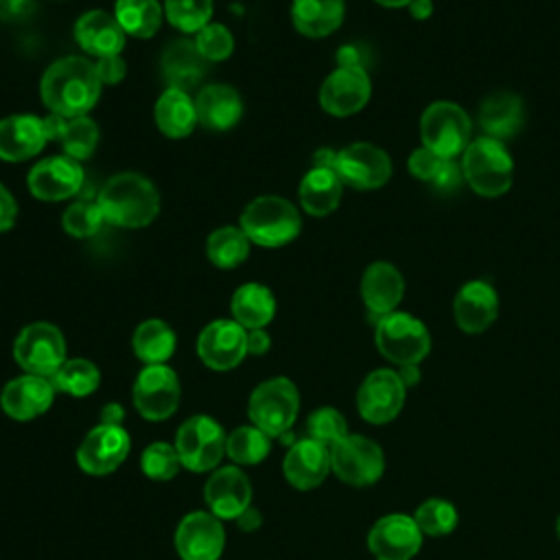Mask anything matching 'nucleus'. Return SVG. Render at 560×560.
Here are the masks:
<instances>
[{
  "label": "nucleus",
  "instance_id": "obj_1",
  "mask_svg": "<svg viewBox=\"0 0 560 560\" xmlns=\"http://www.w3.org/2000/svg\"><path fill=\"white\" fill-rule=\"evenodd\" d=\"M101 79L92 61L79 55L52 61L42 74L39 96L50 114L63 118L85 116L101 96Z\"/></svg>",
  "mask_w": 560,
  "mask_h": 560
},
{
  "label": "nucleus",
  "instance_id": "obj_2",
  "mask_svg": "<svg viewBox=\"0 0 560 560\" xmlns=\"http://www.w3.org/2000/svg\"><path fill=\"white\" fill-rule=\"evenodd\" d=\"M103 219L120 228H144L160 212V195L140 173H120L107 179L96 199Z\"/></svg>",
  "mask_w": 560,
  "mask_h": 560
},
{
  "label": "nucleus",
  "instance_id": "obj_3",
  "mask_svg": "<svg viewBox=\"0 0 560 560\" xmlns=\"http://www.w3.org/2000/svg\"><path fill=\"white\" fill-rule=\"evenodd\" d=\"M464 182L481 197H501L510 190L514 162L501 140L479 136L462 153Z\"/></svg>",
  "mask_w": 560,
  "mask_h": 560
},
{
  "label": "nucleus",
  "instance_id": "obj_4",
  "mask_svg": "<svg viewBox=\"0 0 560 560\" xmlns=\"http://www.w3.org/2000/svg\"><path fill=\"white\" fill-rule=\"evenodd\" d=\"M241 230L249 243L260 247H280L300 234L302 219L291 201L276 195H262L245 206L241 214Z\"/></svg>",
  "mask_w": 560,
  "mask_h": 560
},
{
  "label": "nucleus",
  "instance_id": "obj_5",
  "mask_svg": "<svg viewBox=\"0 0 560 560\" xmlns=\"http://www.w3.org/2000/svg\"><path fill=\"white\" fill-rule=\"evenodd\" d=\"M374 341L378 352L400 365H418L431 350V337L427 326L409 313H387L376 319Z\"/></svg>",
  "mask_w": 560,
  "mask_h": 560
},
{
  "label": "nucleus",
  "instance_id": "obj_6",
  "mask_svg": "<svg viewBox=\"0 0 560 560\" xmlns=\"http://www.w3.org/2000/svg\"><path fill=\"white\" fill-rule=\"evenodd\" d=\"M300 411V394L293 381L284 376H276L262 381L252 394L247 402V416L254 427L265 431L269 438H278L287 433Z\"/></svg>",
  "mask_w": 560,
  "mask_h": 560
},
{
  "label": "nucleus",
  "instance_id": "obj_7",
  "mask_svg": "<svg viewBox=\"0 0 560 560\" xmlns=\"http://www.w3.org/2000/svg\"><path fill=\"white\" fill-rule=\"evenodd\" d=\"M470 129L472 125L466 109L451 101H435L420 116L422 147L448 160L462 155L470 144Z\"/></svg>",
  "mask_w": 560,
  "mask_h": 560
},
{
  "label": "nucleus",
  "instance_id": "obj_8",
  "mask_svg": "<svg viewBox=\"0 0 560 560\" xmlns=\"http://www.w3.org/2000/svg\"><path fill=\"white\" fill-rule=\"evenodd\" d=\"M225 431L223 427L206 413L190 416L184 420L175 433V451L184 468L192 472L214 470L225 453Z\"/></svg>",
  "mask_w": 560,
  "mask_h": 560
},
{
  "label": "nucleus",
  "instance_id": "obj_9",
  "mask_svg": "<svg viewBox=\"0 0 560 560\" xmlns=\"http://www.w3.org/2000/svg\"><path fill=\"white\" fill-rule=\"evenodd\" d=\"M13 359L24 374L50 378L66 361V339L55 324H28L13 341Z\"/></svg>",
  "mask_w": 560,
  "mask_h": 560
},
{
  "label": "nucleus",
  "instance_id": "obj_10",
  "mask_svg": "<svg viewBox=\"0 0 560 560\" xmlns=\"http://www.w3.org/2000/svg\"><path fill=\"white\" fill-rule=\"evenodd\" d=\"M133 405L136 411L149 420L160 422L177 411L182 387L177 374L166 365H144L133 381Z\"/></svg>",
  "mask_w": 560,
  "mask_h": 560
},
{
  "label": "nucleus",
  "instance_id": "obj_11",
  "mask_svg": "<svg viewBox=\"0 0 560 560\" xmlns=\"http://www.w3.org/2000/svg\"><path fill=\"white\" fill-rule=\"evenodd\" d=\"M332 171L350 188L376 190L389 182L392 160L372 142H352L337 151Z\"/></svg>",
  "mask_w": 560,
  "mask_h": 560
},
{
  "label": "nucleus",
  "instance_id": "obj_12",
  "mask_svg": "<svg viewBox=\"0 0 560 560\" xmlns=\"http://www.w3.org/2000/svg\"><path fill=\"white\" fill-rule=\"evenodd\" d=\"M330 470L350 486H370L385 470L381 446L365 435H346L330 448Z\"/></svg>",
  "mask_w": 560,
  "mask_h": 560
},
{
  "label": "nucleus",
  "instance_id": "obj_13",
  "mask_svg": "<svg viewBox=\"0 0 560 560\" xmlns=\"http://www.w3.org/2000/svg\"><path fill=\"white\" fill-rule=\"evenodd\" d=\"M131 438L122 424H98L88 431L77 448V464L85 475L105 477L129 455Z\"/></svg>",
  "mask_w": 560,
  "mask_h": 560
},
{
  "label": "nucleus",
  "instance_id": "obj_14",
  "mask_svg": "<svg viewBox=\"0 0 560 560\" xmlns=\"http://www.w3.org/2000/svg\"><path fill=\"white\" fill-rule=\"evenodd\" d=\"M407 387L396 370L370 372L357 392V409L363 420L372 424H385L394 420L405 405Z\"/></svg>",
  "mask_w": 560,
  "mask_h": 560
},
{
  "label": "nucleus",
  "instance_id": "obj_15",
  "mask_svg": "<svg viewBox=\"0 0 560 560\" xmlns=\"http://www.w3.org/2000/svg\"><path fill=\"white\" fill-rule=\"evenodd\" d=\"M372 83L361 66H339L319 88V105L326 114L346 118L363 109L370 101Z\"/></svg>",
  "mask_w": 560,
  "mask_h": 560
},
{
  "label": "nucleus",
  "instance_id": "obj_16",
  "mask_svg": "<svg viewBox=\"0 0 560 560\" xmlns=\"http://www.w3.org/2000/svg\"><path fill=\"white\" fill-rule=\"evenodd\" d=\"M197 354L210 370L228 372L247 354V330L234 319H214L199 332Z\"/></svg>",
  "mask_w": 560,
  "mask_h": 560
},
{
  "label": "nucleus",
  "instance_id": "obj_17",
  "mask_svg": "<svg viewBox=\"0 0 560 560\" xmlns=\"http://www.w3.org/2000/svg\"><path fill=\"white\" fill-rule=\"evenodd\" d=\"M225 547V529L212 512H190L175 529V549L182 560H219Z\"/></svg>",
  "mask_w": 560,
  "mask_h": 560
},
{
  "label": "nucleus",
  "instance_id": "obj_18",
  "mask_svg": "<svg viewBox=\"0 0 560 560\" xmlns=\"http://www.w3.org/2000/svg\"><path fill=\"white\" fill-rule=\"evenodd\" d=\"M420 547L422 532L407 514H387L368 534V549L376 560H411Z\"/></svg>",
  "mask_w": 560,
  "mask_h": 560
},
{
  "label": "nucleus",
  "instance_id": "obj_19",
  "mask_svg": "<svg viewBox=\"0 0 560 560\" xmlns=\"http://www.w3.org/2000/svg\"><path fill=\"white\" fill-rule=\"evenodd\" d=\"M28 190L42 201L70 199L83 186V168L68 155H52L37 162L26 177Z\"/></svg>",
  "mask_w": 560,
  "mask_h": 560
},
{
  "label": "nucleus",
  "instance_id": "obj_20",
  "mask_svg": "<svg viewBox=\"0 0 560 560\" xmlns=\"http://www.w3.org/2000/svg\"><path fill=\"white\" fill-rule=\"evenodd\" d=\"M203 499L217 518H238L252 505V483L238 466H223L208 477Z\"/></svg>",
  "mask_w": 560,
  "mask_h": 560
},
{
  "label": "nucleus",
  "instance_id": "obj_21",
  "mask_svg": "<svg viewBox=\"0 0 560 560\" xmlns=\"http://www.w3.org/2000/svg\"><path fill=\"white\" fill-rule=\"evenodd\" d=\"M55 394L57 392L50 378L37 374H22L18 378H11L2 387L0 407L9 418L26 422L48 411L55 400Z\"/></svg>",
  "mask_w": 560,
  "mask_h": 560
},
{
  "label": "nucleus",
  "instance_id": "obj_22",
  "mask_svg": "<svg viewBox=\"0 0 560 560\" xmlns=\"http://www.w3.org/2000/svg\"><path fill=\"white\" fill-rule=\"evenodd\" d=\"M499 313V295L486 280H468L462 284L453 300L455 324L468 332L477 335L492 326Z\"/></svg>",
  "mask_w": 560,
  "mask_h": 560
},
{
  "label": "nucleus",
  "instance_id": "obj_23",
  "mask_svg": "<svg viewBox=\"0 0 560 560\" xmlns=\"http://www.w3.org/2000/svg\"><path fill=\"white\" fill-rule=\"evenodd\" d=\"M282 472L295 490H313L330 472V451L311 438L295 440L282 459Z\"/></svg>",
  "mask_w": 560,
  "mask_h": 560
},
{
  "label": "nucleus",
  "instance_id": "obj_24",
  "mask_svg": "<svg viewBox=\"0 0 560 560\" xmlns=\"http://www.w3.org/2000/svg\"><path fill=\"white\" fill-rule=\"evenodd\" d=\"M405 295V278L392 262H372L361 276V298L365 308L378 319L394 313Z\"/></svg>",
  "mask_w": 560,
  "mask_h": 560
},
{
  "label": "nucleus",
  "instance_id": "obj_25",
  "mask_svg": "<svg viewBox=\"0 0 560 560\" xmlns=\"http://www.w3.org/2000/svg\"><path fill=\"white\" fill-rule=\"evenodd\" d=\"M44 122L31 114H15L0 120V160L24 162L46 144Z\"/></svg>",
  "mask_w": 560,
  "mask_h": 560
},
{
  "label": "nucleus",
  "instance_id": "obj_26",
  "mask_svg": "<svg viewBox=\"0 0 560 560\" xmlns=\"http://www.w3.org/2000/svg\"><path fill=\"white\" fill-rule=\"evenodd\" d=\"M74 39L88 55H94L98 59L120 55L125 46V31L112 13L94 9L77 20Z\"/></svg>",
  "mask_w": 560,
  "mask_h": 560
},
{
  "label": "nucleus",
  "instance_id": "obj_27",
  "mask_svg": "<svg viewBox=\"0 0 560 560\" xmlns=\"http://www.w3.org/2000/svg\"><path fill=\"white\" fill-rule=\"evenodd\" d=\"M523 122L525 105L514 92H494L486 96L479 107V127L488 138L505 142L521 131Z\"/></svg>",
  "mask_w": 560,
  "mask_h": 560
},
{
  "label": "nucleus",
  "instance_id": "obj_28",
  "mask_svg": "<svg viewBox=\"0 0 560 560\" xmlns=\"http://www.w3.org/2000/svg\"><path fill=\"white\" fill-rule=\"evenodd\" d=\"M197 120L210 131H225L234 127L243 114L238 92L225 83H210L199 90L195 98Z\"/></svg>",
  "mask_w": 560,
  "mask_h": 560
},
{
  "label": "nucleus",
  "instance_id": "obj_29",
  "mask_svg": "<svg viewBox=\"0 0 560 560\" xmlns=\"http://www.w3.org/2000/svg\"><path fill=\"white\" fill-rule=\"evenodd\" d=\"M346 13L343 0H293V26L306 37H326L335 33Z\"/></svg>",
  "mask_w": 560,
  "mask_h": 560
},
{
  "label": "nucleus",
  "instance_id": "obj_30",
  "mask_svg": "<svg viewBox=\"0 0 560 560\" xmlns=\"http://www.w3.org/2000/svg\"><path fill=\"white\" fill-rule=\"evenodd\" d=\"M343 184L332 168L313 166L300 182V203L313 217L330 214L341 201Z\"/></svg>",
  "mask_w": 560,
  "mask_h": 560
},
{
  "label": "nucleus",
  "instance_id": "obj_31",
  "mask_svg": "<svg viewBox=\"0 0 560 560\" xmlns=\"http://www.w3.org/2000/svg\"><path fill=\"white\" fill-rule=\"evenodd\" d=\"M232 319L238 322L245 330L265 328L276 313V298L273 293L258 282L241 284L230 302Z\"/></svg>",
  "mask_w": 560,
  "mask_h": 560
},
{
  "label": "nucleus",
  "instance_id": "obj_32",
  "mask_svg": "<svg viewBox=\"0 0 560 560\" xmlns=\"http://www.w3.org/2000/svg\"><path fill=\"white\" fill-rule=\"evenodd\" d=\"M158 129L168 138H186L192 133L197 120L195 101L179 88H166L155 103Z\"/></svg>",
  "mask_w": 560,
  "mask_h": 560
},
{
  "label": "nucleus",
  "instance_id": "obj_33",
  "mask_svg": "<svg viewBox=\"0 0 560 560\" xmlns=\"http://www.w3.org/2000/svg\"><path fill=\"white\" fill-rule=\"evenodd\" d=\"M131 348L144 365H160L175 352V332L162 319H144L131 337Z\"/></svg>",
  "mask_w": 560,
  "mask_h": 560
},
{
  "label": "nucleus",
  "instance_id": "obj_34",
  "mask_svg": "<svg viewBox=\"0 0 560 560\" xmlns=\"http://www.w3.org/2000/svg\"><path fill=\"white\" fill-rule=\"evenodd\" d=\"M203 57L190 42H173L162 55V72L168 79V88L186 90L203 74Z\"/></svg>",
  "mask_w": 560,
  "mask_h": 560
},
{
  "label": "nucleus",
  "instance_id": "obj_35",
  "mask_svg": "<svg viewBox=\"0 0 560 560\" xmlns=\"http://www.w3.org/2000/svg\"><path fill=\"white\" fill-rule=\"evenodd\" d=\"M164 9L158 0H116L114 18L118 20L125 35L131 37H151L162 24Z\"/></svg>",
  "mask_w": 560,
  "mask_h": 560
},
{
  "label": "nucleus",
  "instance_id": "obj_36",
  "mask_svg": "<svg viewBox=\"0 0 560 560\" xmlns=\"http://www.w3.org/2000/svg\"><path fill=\"white\" fill-rule=\"evenodd\" d=\"M206 254L214 267L234 269L247 258L249 238L245 236V232L241 228L223 225L208 236Z\"/></svg>",
  "mask_w": 560,
  "mask_h": 560
},
{
  "label": "nucleus",
  "instance_id": "obj_37",
  "mask_svg": "<svg viewBox=\"0 0 560 560\" xmlns=\"http://www.w3.org/2000/svg\"><path fill=\"white\" fill-rule=\"evenodd\" d=\"M55 392H63L68 396H90L101 385L98 368L88 359H66L63 365L50 376Z\"/></svg>",
  "mask_w": 560,
  "mask_h": 560
},
{
  "label": "nucleus",
  "instance_id": "obj_38",
  "mask_svg": "<svg viewBox=\"0 0 560 560\" xmlns=\"http://www.w3.org/2000/svg\"><path fill=\"white\" fill-rule=\"evenodd\" d=\"M271 451V438L254 424L234 429L225 440L228 457L238 466L260 464Z\"/></svg>",
  "mask_w": 560,
  "mask_h": 560
},
{
  "label": "nucleus",
  "instance_id": "obj_39",
  "mask_svg": "<svg viewBox=\"0 0 560 560\" xmlns=\"http://www.w3.org/2000/svg\"><path fill=\"white\" fill-rule=\"evenodd\" d=\"M66 155L72 160H85L94 153L98 144V127L92 118L88 116H77V118H66L59 140Z\"/></svg>",
  "mask_w": 560,
  "mask_h": 560
},
{
  "label": "nucleus",
  "instance_id": "obj_40",
  "mask_svg": "<svg viewBox=\"0 0 560 560\" xmlns=\"http://www.w3.org/2000/svg\"><path fill=\"white\" fill-rule=\"evenodd\" d=\"M457 510L451 501L444 499H427L413 512V521L418 529L427 536H444L457 527Z\"/></svg>",
  "mask_w": 560,
  "mask_h": 560
},
{
  "label": "nucleus",
  "instance_id": "obj_41",
  "mask_svg": "<svg viewBox=\"0 0 560 560\" xmlns=\"http://www.w3.org/2000/svg\"><path fill=\"white\" fill-rule=\"evenodd\" d=\"M164 13L177 31L197 33L210 24L212 0H164Z\"/></svg>",
  "mask_w": 560,
  "mask_h": 560
},
{
  "label": "nucleus",
  "instance_id": "obj_42",
  "mask_svg": "<svg viewBox=\"0 0 560 560\" xmlns=\"http://www.w3.org/2000/svg\"><path fill=\"white\" fill-rule=\"evenodd\" d=\"M306 433L311 440H315L317 444L326 446L328 451L339 444L348 433V424L346 418L332 409V407H319L315 409L308 420H306Z\"/></svg>",
  "mask_w": 560,
  "mask_h": 560
},
{
  "label": "nucleus",
  "instance_id": "obj_43",
  "mask_svg": "<svg viewBox=\"0 0 560 560\" xmlns=\"http://www.w3.org/2000/svg\"><path fill=\"white\" fill-rule=\"evenodd\" d=\"M140 468H142L144 477H149L153 481L173 479L182 468L175 444H168V442L149 444L140 455Z\"/></svg>",
  "mask_w": 560,
  "mask_h": 560
},
{
  "label": "nucleus",
  "instance_id": "obj_44",
  "mask_svg": "<svg viewBox=\"0 0 560 560\" xmlns=\"http://www.w3.org/2000/svg\"><path fill=\"white\" fill-rule=\"evenodd\" d=\"M103 212L94 201H74L63 212V230L74 238H90L103 225Z\"/></svg>",
  "mask_w": 560,
  "mask_h": 560
},
{
  "label": "nucleus",
  "instance_id": "obj_45",
  "mask_svg": "<svg viewBox=\"0 0 560 560\" xmlns=\"http://www.w3.org/2000/svg\"><path fill=\"white\" fill-rule=\"evenodd\" d=\"M195 48L197 52L206 59V61H223L232 55L234 50V37L232 33L219 24V22H210L206 24L201 31L195 33Z\"/></svg>",
  "mask_w": 560,
  "mask_h": 560
},
{
  "label": "nucleus",
  "instance_id": "obj_46",
  "mask_svg": "<svg viewBox=\"0 0 560 560\" xmlns=\"http://www.w3.org/2000/svg\"><path fill=\"white\" fill-rule=\"evenodd\" d=\"M448 162H451L448 158H442V155H438L435 151H431L427 147H418V149L411 151V155L407 160V168L416 179L427 182V184L433 186Z\"/></svg>",
  "mask_w": 560,
  "mask_h": 560
},
{
  "label": "nucleus",
  "instance_id": "obj_47",
  "mask_svg": "<svg viewBox=\"0 0 560 560\" xmlns=\"http://www.w3.org/2000/svg\"><path fill=\"white\" fill-rule=\"evenodd\" d=\"M96 74L101 79L103 85H114V83H120L127 74V63L120 55H109V57H98L96 63Z\"/></svg>",
  "mask_w": 560,
  "mask_h": 560
},
{
  "label": "nucleus",
  "instance_id": "obj_48",
  "mask_svg": "<svg viewBox=\"0 0 560 560\" xmlns=\"http://www.w3.org/2000/svg\"><path fill=\"white\" fill-rule=\"evenodd\" d=\"M15 219H18V203L13 195L0 184V232L13 228Z\"/></svg>",
  "mask_w": 560,
  "mask_h": 560
},
{
  "label": "nucleus",
  "instance_id": "obj_49",
  "mask_svg": "<svg viewBox=\"0 0 560 560\" xmlns=\"http://www.w3.org/2000/svg\"><path fill=\"white\" fill-rule=\"evenodd\" d=\"M271 348V337L265 332V328L247 330V354H265Z\"/></svg>",
  "mask_w": 560,
  "mask_h": 560
},
{
  "label": "nucleus",
  "instance_id": "obj_50",
  "mask_svg": "<svg viewBox=\"0 0 560 560\" xmlns=\"http://www.w3.org/2000/svg\"><path fill=\"white\" fill-rule=\"evenodd\" d=\"M28 7V0H0V20H13L22 15Z\"/></svg>",
  "mask_w": 560,
  "mask_h": 560
},
{
  "label": "nucleus",
  "instance_id": "obj_51",
  "mask_svg": "<svg viewBox=\"0 0 560 560\" xmlns=\"http://www.w3.org/2000/svg\"><path fill=\"white\" fill-rule=\"evenodd\" d=\"M125 420V409L118 402H107L101 409V424H120Z\"/></svg>",
  "mask_w": 560,
  "mask_h": 560
},
{
  "label": "nucleus",
  "instance_id": "obj_52",
  "mask_svg": "<svg viewBox=\"0 0 560 560\" xmlns=\"http://www.w3.org/2000/svg\"><path fill=\"white\" fill-rule=\"evenodd\" d=\"M236 523H238V527L243 529V532H254V529H258L260 527V523H262V516H260V512L256 510V508H247L238 518H236Z\"/></svg>",
  "mask_w": 560,
  "mask_h": 560
},
{
  "label": "nucleus",
  "instance_id": "obj_53",
  "mask_svg": "<svg viewBox=\"0 0 560 560\" xmlns=\"http://www.w3.org/2000/svg\"><path fill=\"white\" fill-rule=\"evenodd\" d=\"M409 11L416 20H427L433 13V2L431 0H413L409 4Z\"/></svg>",
  "mask_w": 560,
  "mask_h": 560
},
{
  "label": "nucleus",
  "instance_id": "obj_54",
  "mask_svg": "<svg viewBox=\"0 0 560 560\" xmlns=\"http://www.w3.org/2000/svg\"><path fill=\"white\" fill-rule=\"evenodd\" d=\"M398 376L402 378L405 387H411V385H416L420 381V370H418V365H400Z\"/></svg>",
  "mask_w": 560,
  "mask_h": 560
},
{
  "label": "nucleus",
  "instance_id": "obj_55",
  "mask_svg": "<svg viewBox=\"0 0 560 560\" xmlns=\"http://www.w3.org/2000/svg\"><path fill=\"white\" fill-rule=\"evenodd\" d=\"M374 2L387 9H400V7H409L413 0H374Z\"/></svg>",
  "mask_w": 560,
  "mask_h": 560
},
{
  "label": "nucleus",
  "instance_id": "obj_56",
  "mask_svg": "<svg viewBox=\"0 0 560 560\" xmlns=\"http://www.w3.org/2000/svg\"><path fill=\"white\" fill-rule=\"evenodd\" d=\"M556 532H558V536H560V516H558V521H556Z\"/></svg>",
  "mask_w": 560,
  "mask_h": 560
}]
</instances>
